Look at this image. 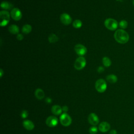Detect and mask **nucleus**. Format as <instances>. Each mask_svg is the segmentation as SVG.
<instances>
[{
  "instance_id": "obj_8",
  "label": "nucleus",
  "mask_w": 134,
  "mask_h": 134,
  "mask_svg": "<svg viewBox=\"0 0 134 134\" xmlns=\"http://www.w3.org/2000/svg\"><path fill=\"white\" fill-rule=\"evenodd\" d=\"M74 50L76 54L80 57H82L85 55L87 51L86 48L81 44H76L74 47Z\"/></svg>"
},
{
  "instance_id": "obj_28",
  "label": "nucleus",
  "mask_w": 134,
  "mask_h": 134,
  "mask_svg": "<svg viewBox=\"0 0 134 134\" xmlns=\"http://www.w3.org/2000/svg\"><path fill=\"white\" fill-rule=\"evenodd\" d=\"M109 134H117V131L116 130L113 129V130L110 131Z\"/></svg>"
},
{
  "instance_id": "obj_23",
  "label": "nucleus",
  "mask_w": 134,
  "mask_h": 134,
  "mask_svg": "<svg viewBox=\"0 0 134 134\" xmlns=\"http://www.w3.org/2000/svg\"><path fill=\"white\" fill-rule=\"evenodd\" d=\"M119 26L122 29H126L128 26V23L125 20H122L119 22Z\"/></svg>"
},
{
  "instance_id": "obj_31",
  "label": "nucleus",
  "mask_w": 134,
  "mask_h": 134,
  "mask_svg": "<svg viewBox=\"0 0 134 134\" xmlns=\"http://www.w3.org/2000/svg\"><path fill=\"white\" fill-rule=\"evenodd\" d=\"M3 70L2 69H1V70H0V76H1V77H2V76H3Z\"/></svg>"
},
{
  "instance_id": "obj_25",
  "label": "nucleus",
  "mask_w": 134,
  "mask_h": 134,
  "mask_svg": "<svg viewBox=\"0 0 134 134\" xmlns=\"http://www.w3.org/2000/svg\"><path fill=\"white\" fill-rule=\"evenodd\" d=\"M20 115H21V117L23 118H27V117H28V111H27V110H24L22 111V112H21Z\"/></svg>"
},
{
  "instance_id": "obj_24",
  "label": "nucleus",
  "mask_w": 134,
  "mask_h": 134,
  "mask_svg": "<svg viewBox=\"0 0 134 134\" xmlns=\"http://www.w3.org/2000/svg\"><path fill=\"white\" fill-rule=\"evenodd\" d=\"M98 131L97 128L95 126L91 127L89 129V132L91 134H96Z\"/></svg>"
},
{
  "instance_id": "obj_18",
  "label": "nucleus",
  "mask_w": 134,
  "mask_h": 134,
  "mask_svg": "<svg viewBox=\"0 0 134 134\" xmlns=\"http://www.w3.org/2000/svg\"><path fill=\"white\" fill-rule=\"evenodd\" d=\"M107 81L110 83H115L117 81V77L114 74H110L106 76Z\"/></svg>"
},
{
  "instance_id": "obj_20",
  "label": "nucleus",
  "mask_w": 134,
  "mask_h": 134,
  "mask_svg": "<svg viewBox=\"0 0 134 134\" xmlns=\"http://www.w3.org/2000/svg\"><path fill=\"white\" fill-rule=\"evenodd\" d=\"M102 62H103V65L106 67L110 66L111 65V60L107 57H103V58L102 59Z\"/></svg>"
},
{
  "instance_id": "obj_9",
  "label": "nucleus",
  "mask_w": 134,
  "mask_h": 134,
  "mask_svg": "<svg viewBox=\"0 0 134 134\" xmlns=\"http://www.w3.org/2000/svg\"><path fill=\"white\" fill-rule=\"evenodd\" d=\"M58 123V118L56 117L53 116H49L46 120V125L50 127H54L56 126Z\"/></svg>"
},
{
  "instance_id": "obj_6",
  "label": "nucleus",
  "mask_w": 134,
  "mask_h": 134,
  "mask_svg": "<svg viewBox=\"0 0 134 134\" xmlns=\"http://www.w3.org/2000/svg\"><path fill=\"white\" fill-rule=\"evenodd\" d=\"M60 121L61 124L64 126H69L72 122V119L71 117L66 113L62 114L60 117Z\"/></svg>"
},
{
  "instance_id": "obj_32",
  "label": "nucleus",
  "mask_w": 134,
  "mask_h": 134,
  "mask_svg": "<svg viewBox=\"0 0 134 134\" xmlns=\"http://www.w3.org/2000/svg\"><path fill=\"white\" fill-rule=\"evenodd\" d=\"M133 5H134V0H133Z\"/></svg>"
},
{
  "instance_id": "obj_5",
  "label": "nucleus",
  "mask_w": 134,
  "mask_h": 134,
  "mask_svg": "<svg viewBox=\"0 0 134 134\" xmlns=\"http://www.w3.org/2000/svg\"><path fill=\"white\" fill-rule=\"evenodd\" d=\"M86 64V61L85 58L83 57H79L76 59L74 64V67L77 70H81L85 66Z\"/></svg>"
},
{
  "instance_id": "obj_3",
  "label": "nucleus",
  "mask_w": 134,
  "mask_h": 134,
  "mask_svg": "<svg viewBox=\"0 0 134 134\" xmlns=\"http://www.w3.org/2000/svg\"><path fill=\"white\" fill-rule=\"evenodd\" d=\"M95 87L97 92L99 93H103L107 88V84L104 80L100 79L95 82Z\"/></svg>"
},
{
  "instance_id": "obj_4",
  "label": "nucleus",
  "mask_w": 134,
  "mask_h": 134,
  "mask_svg": "<svg viewBox=\"0 0 134 134\" xmlns=\"http://www.w3.org/2000/svg\"><path fill=\"white\" fill-rule=\"evenodd\" d=\"M9 13L7 10H2L0 12V17L1 21L0 23V25L1 26H5L7 25L10 19Z\"/></svg>"
},
{
  "instance_id": "obj_21",
  "label": "nucleus",
  "mask_w": 134,
  "mask_h": 134,
  "mask_svg": "<svg viewBox=\"0 0 134 134\" xmlns=\"http://www.w3.org/2000/svg\"><path fill=\"white\" fill-rule=\"evenodd\" d=\"M59 40L58 37L54 34H50L48 37V40L50 43H55Z\"/></svg>"
},
{
  "instance_id": "obj_30",
  "label": "nucleus",
  "mask_w": 134,
  "mask_h": 134,
  "mask_svg": "<svg viewBox=\"0 0 134 134\" xmlns=\"http://www.w3.org/2000/svg\"><path fill=\"white\" fill-rule=\"evenodd\" d=\"M46 102L48 103H51V99L50 98L48 97L46 99Z\"/></svg>"
},
{
  "instance_id": "obj_7",
  "label": "nucleus",
  "mask_w": 134,
  "mask_h": 134,
  "mask_svg": "<svg viewBox=\"0 0 134 134\" xmlns=\"http://www.w3.org/2000/svg\"><path fill=\"white\" fill-rule=\"evenodd\" d=\"M11 17L16 21L19 20L22 17V13L20 10L18 8H14L10 12Z\"/></svg>"
},
{
  "instance_id": "obj_27",
  "label": "nucleus",
  "mask_w": 134,
  "mask_h": 134,
  "mask_svg": "<svg viewBox=\"0 0 134 134\" xmlns=\"http://www.w3.org/2000/svg\"><path fill=\"white\" fill-rule=\"evenodd\" d=\"M104 71V68L103 66H99V67L98 68V69H97V72H98V73H102V72H103Z\"/></svg>"
},
{
  "instance_id": "obj_17",
  "label": "nucleus",
  "mask_w": 134,
  "mask_h": 134,
  "mask_svg": "<svg viewBox=\"0 0 134 134\" xmlns=\"http://www.w3.org/2000/svg\"><path fill=\"white\" fill-rule=\"evenodd\" d=\"M1 7L2 9L8 10V9H10L12 8H13V5L11 3L8 2L4 1V2H2L1 4Z\"/></svg>"
},
{
  "instance_id": "obj_12",
  "label": "nucleus",
  "mask_w": 134,
  "mask_h": 134,
  "mask_svg": "<svg viewBox=\"0 0 134 134\" xmlns=\"http://www.w3.org/2000/svg\"><path fill=\"white\" fill-rule=\"evenodd\" d=\"M110 128V124L106 121H103L100 122L98 126V129L102 132H105L108 131Z\"/></svg>"
},
{
  "instance_id": "obj_14",
  "label": "nucleus",
  "mask_w": 134,
  "mask_h": 134,
  "mask_svg": "<svg viewBox=\"0 0 134 134\" xmlns=\"http://www.w3.org/2000/svg\"><path fill=\"white\" fill-rule=\"evenodd\" d=\"M51 111L54 115H59L61 114L62 111V108L57 105H53L51 108Z\"/></svg>"
},
{
  "instance_id": "obj_13",
  "label": "nucleus",
  "mask_w": 134,
  "mask_h": 134,
  "mask_svg": "<svg viewBox=\"0 0 134 134\" xmlns=\"http://www.w3.org/2000/svg\"><path fill=\"white\" fill-rule=\"evenodd\" d=\"M23 125L24 127L27 130H31L35 127L34 124L31 120H24L23 122Z\"/></svg>"
},
{
  "instance_id": "obj_11",
  "label": "nucleus",
  "mask_w": 134,
  "mask_h": 134,
  "mask_svg": "<svg viewBox=\"0 0 134 134\" xmlns=\"http://www.w3.org/2000/svg\"><path fill=\"white\" fill-rule=\"evenodd\" d=\"M88 121L92 125L96 126L99 123V120L98 116L95 113H92L88 115Z\"/></svg>"
},
{
  "instance_id": "obj_26",
  "label": "nucleus",
  "mask_w": 134,
  "mask_h": 134,
  "mask_svg": "<svg viewBox=\"0 0 134 134\" xmlns=\"http://www.w3.org/2000/svg\"><path fill=\"white\" fill-rule=\"evenodd\" d=\"M16 38H17V39L18 40L21 41V40H22L24 39V36H23V35L22 34H18L17 35Z\"/></svg>"
},
{
  "instance_id": "obj_29",
  "label": "nucleus",
  "mask_w": 134,
  "mask_h": 134,
  "mask_svg": "<svg viewBox=\"0 0 134 134\" xmlns=\"http://www.w3.org/2000/svg\"><path fill=\"white\" fill-rule=\"evenodd\" d=\"M62 110L64 111H67L68 110V107L66 106H64L62 107Z\"/></svg>"
},
{
  "instance_id": "obj_10",
  "label": "nucleus",
  "mask_w": 134,
  "mask_h": 134,
  "mask_svg": "<svg viewBox=\"0 0 134 134\" xmlns=\"http://www.w3.org/2000/svg\"><path fill=\"white\" fill-rule=\"evenodd\" d=\"M60 20L63 24L68 25L71 23L72 18L68 14L63 13L60 16Z\"/></svg>"
},
{
  "instance_id": "obj_1",
  "label": "nucleus",
  "mask_w": 134,
  "mask_h": 134,
  "mask_svg": "<svg viewBox=\"0 0 134 134\" xmlns=\"http://www.w3.org/2000/svg\"><path fill=\"white\" fill-rule=\"evenodd\" d=\"M114 38L115 40L121 44L127 43L129 39L128 34L124 29H117L114 33Z\"/></svg>"
},
{
  "instance_id": "obj_15",
  "label": "nucleus",
  "mask_w": 134,
  "mask_h": 134,
  "mask_svg": "<svg viewBox=\"0 0 134 134\" xmlns=\"http://www.w3.org/2000/svg\"><path fill=\"white\" fill-rule=\"evenodd\" d=\"M35 95L36 97L38 99H42L44 97V91L41 88H37L35 91Z\"/></svg>"
},
{
  "instance_id": "obj_22",
  "label": "nucleus",
  "mask_w": 134,
  "mask_h": 134,
  "mask_svg": "<svg viewBox=\"0 0 134 134\" xmlns=\"http://www.w3.org/2000/svg\"><path fill=\"white\" fill-rule=\"evenodd\" d=\"M82 26V21L79 19L75 20L73 23V26L75 28H80Z\"/></svg>"
},
{
  "instance_id": "obj_33",
  "label": "nucleus",
  "mask_w": 134,
  "mask_h": 134,
  "mask_svg": "<svg viewBox=\"0 0 134 134\" xmlns=\"http://www.w3.org/2000/svg\"><path fill=\"white\" fill-rule=\"evenodd\" d=\"M117 1H121V0H117Z\"/></svg>"
},
{
  "instance_id": "obj_2",
  "label": "nucleus",
  "mask_w": 134,
  "mask_h": 134,
  "mask_svg": "<svg viewBox=\"0 0 134 134\" xmlns=\"http://www.w3.org/2000/svg\"><path fill=\"white\" fill-rule=\"evenodd\" d=\"M105 27L110 30H115L118 27L117 21L113 18H107L104 21Z\"/></svg>"
},
{
  "instance_id": "obj_19",
  "label": "nucleus",
  "mask_w": 134,
  "mask_h": 134,
  "mask_svg": "<svg viewBox=\"0 0 134 134\" xmlns=\"http://www.w3.org/2000/svg\"><path fill=\"white\" fill-rule=\"evenodd\" d=\"M31 30H32V27L31 25L29 24H26L24 25L22 28V32L25 34H28L30 33L31 31Z\"/></svg>"
},
{
  "instance_id": "obj_16",
  "label": "nucleus",
  "mask_w": 134,
  "mask_h": 134,
  "mask_svg": "<svg viewBox=\"0 0 134 134\" xmlns=\"http://www.w3.org/2000/svg\"><path fill=\"white\" fill-rule=\"evenodd\" d=\"M8 31L10 33L16 35L18 34L19 32V27L16 25H11L8 27Z\"/></svg>"
}]
</instances>
